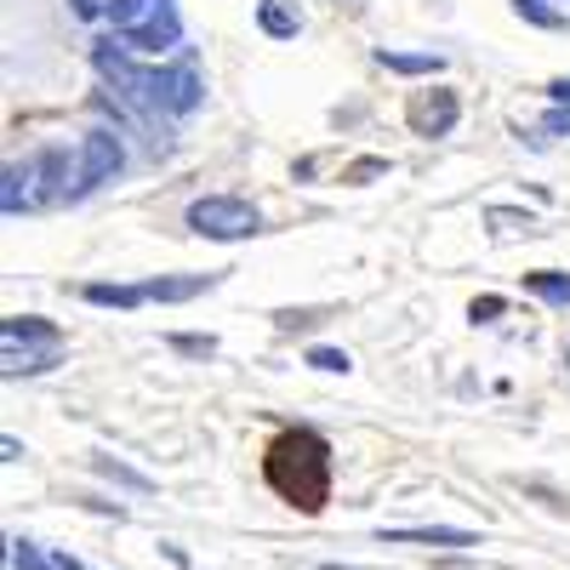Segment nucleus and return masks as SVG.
Instances as JSON below:
<instances>
[{
  "label": "nucleus",
  "instance_id": "nucleus-3",
  "mask_svg": "<svg viewBox=\"0 0 570 570\" xmlns=\"http://www.w3.org/2000/svg\"><path fill=\"white\" fill-rule=\"evenodd\" d=\"M188 228L195 234H206V240H252V234L263 228V212L252 206V200H240V195H206V200H195L188 206Z\"/></svg>",
  "mask_w": 570,
  "mask_h": 570
},
{
  "label": "nucleus",
  "instance_id": "nucleus-2",
  "mask_svg": "<svg viewBox=\"0 0 570 570\" xmlns=\"http://www.w3.org/2000/svg\"><path fill=\"white\" fill-rule=\"evenodd\" d=\"M263 480L274 485V497L297 513H320L331 497V445L314 428H279L263 451Z\"/></svg>",
  "mask_w": 570,
  "mask_h": 570
},
{
  "label": "nucleus",
  "instance_id": "nucleus-11",
  "mask_svg": "<svg viewBox=\"0 0 570 570\" xmlns=\"http://www.w3.org/2000/svg\"><path fill=\"white\" fill-rule=\"evenodd\" d=\"M257 23H263L274 40H297V29H303V18L292 12V0H263V7H257Z\"/></svg>",
  "mask_w": 570,
  "mask_h": 570
},
{
  "label": "nucleus",
  "instance_id": "nucleus-8",
  "mask_svg": "<svg viewBox=\"0 0 570 570\" xmlns=\"http://www.w3.org/2000/svg\"><path fill=\"white\" fill-rule=\"evenodd\" d=\"M46 200V183H40V166H7V183H0V212H29Z\"/></svg>",
  "mask_w": 570,
  "mask_h": 570
},
{
  "label": "nucleus",
  "instance_id": "nucleus-5",
  "mask_svg": "<svg viewBox=\"0 0 570 570\" xmlns=\"http://www.w3.org/2000/svg\"><path fill=\"white\" fill-rule=\"evenodd\" d=\"M405 120H411L416 137H445L462 120V98H456V91H445V86H428V91H416V98H411Z\"/></svg>",
  "mask_w": 570,
  "mask_h": 570
},
{
  "label": "nucleus",
  "instance_id": "nucleus-19",
  "mask_svg": "<svg viewBox=\"0 0 570 570\" xmlns=\"http://www.w3.org/2000/svg\"><path fill=\"white\" fill-rule=\"evenodd\" d=\"M171 348H183V354H217V337H177V331H171Z\"/></svg>",
  "mask_w": 570,
  "mask_h": 570
},
{
  "label": "nucleus",
  "instance_id": "nucleus-9",
  "mask_svg": "<svg viewBox=\"0 0 570 570\" xmlns=\"http://www.w3.org/2000/svg\"><path fill=\"white\" fill-rule=\"evenodd\" d=\"M212 285V274H177V279H149L142 292H149V303H188V297H200Z\"/></svg>",
  "mask_w": 570,
  "mask_h": 570
},
{
  "label": "nucleus",
  "instance_id": "nucleus-17",
  "mask_svg": "<svg viewBox=\"0 0 570 570\" xmlns=\"http://www.w3.org/2000/svg\"><path fill=\"white\" fill-rule=\"evenodd\" d=\"M513 12L525 23H537V29H564V12H553L548 0H513Z\"/></svg>",
  "mask_w": 570,
  "mask_h": 570
},
{
  "label": "nucleus",
  "instance_id": "nucleus-7",
  "mask_svg": "<svg viewBox=\"0 0 570 570\" xmlns=\"http://www.w3.org/2000/svg\"><path fill=\"white\" fill-rule=\"evenodd\" d=\"M383 542H422V548H473L480 531H462V525H383L376 531Z\"/></svg>",
  "mask_w": 570,
  "mask_h": 570
},
{
  "label": "nucleus",
  "instance_id": "nucleus-1",
  "mask_svg": "<svg viewBox=\"0 0 570 570\" xmlns=\"http://www.w3.org/2000/svg\"><path fill=\"white\" fill-rule=\"evenodd\" d=\"M91 63H98V75L126 98V115L137 126L188 120L206 104V80H200L195 52H183L171 69H137L131 58H120V40H98V46H91Z\"/></svg>",
  "mask_w": 570,
  "mask_h": 570
},
{
  "label": "nucleus",
  "instance_id": "nucleus-12",
  "mask_svg": "<svg viewBox=\"0 0 570 570\" xmlns=\"http://www.w3.org/2000/svg\"><path fill=\"white\" fill-rule=\"evenodd\" d=\"M80 297L98 303V308H137V303H149L142 285H80Z\"/></svg>",
  "mask_w": 570,
  "mask_h": 570
},
{
  "label": "nucleus",
  "instance_id": "nucleus-18",
  "mask_svg": "<svg viewBox=\"0 0 570 570\" xmlns=\"http://www.w3.org/2000/svg\"><path fill=\"white\" fill-rule=\"evenodd\" d=\"M308 365H320V371H348L354 360H348L343 348H308Z\"/></svg>",
  "mask_w": 570,
  "mask_h": 570
},
{
  "label": "nucleus",
  "instance_id": "nucleus-22",
  "mask_svg": "<svg viewBox=\"0 0 570 570\" xmlns=\"http://www.w3.org/2000/svg\"><path fill=\"white\" fill-rule=\"evenodd\" d=\"M69 7H75V18H80V23H91V18H104V7H98V0H69Z\"/></svg>",
  "mask_w": 570,
  "mask_h": 570
},
{
  "label": "nucleus",
  "instance_id": "nucleus-16",
  "mask_svg": "<svg viewBox=\"0 0 570 570\" xmlns=\"http://www.w3.org/2000/svg\"><path fill=\"white\" fill-rule=\"evenodd\" d=\"M98 473H104V480H115V485H126V491H137V497L155 491V480H142V473H131V468H120V462H109V456H98Z\"/></svg>",
  "mask_w": 570,
  "mask_h": 570
},
{
  "label": "nucleus",
  "instance_id": "nucleus-6",
  "mask_svg": "<svg viewBox=\"0 0 570 570\" xmlns=\"http://www.w3.org/2000/svg\"><path fill=\"white\" fill-rule=\"evenodd\" d=\"M177 35H183L177 7H171V0H155V12L142 18V23H131V29L120 35V46H131V52H171Z\"/></svg>",
  "mask_w": 570,
  "mask_h": 570
},
{
  "label": "nucleus",
  "instance_id": "nucleus-14",
  "mask_svg": "<svg viewBox=\"0 0 570 570\" xmlns=\"http://www.w3.org/2000/svg\"><path fill=\"white\" fill-rule=\"evenodd\" d=\"M7 343H58V325L35 320V314H12L7 320Z\"/></svg>",
  "mask_w": 570,
  "mask_h": 570
},
{
  "label": "nucleus",
  "instance_id": "nucleus-4",
  "mask_svg": "<svg viewBox=\"0 0 570 570\" xmlns=\"http://www.w3.org/2000/svg\"><path fill=\"white\" fill-rule=\"evenodd\" d=\"M120 171H126V142H120L115 131H104V126H91V131H86V142H80L75 177H69V200L91 195V188H104V183H109V177H120Z\"/></svg>",
  "mask_w": 570,
  "mask_h": 570
},
{
  "label": "nucleus",
  "instance_id": "nucleus-13",
  "mask_svg": "<svg viewBox=\"0 0 570 570\" xmlns=\"http://www.w3.org/2000/svg\"><path fill=\"white\" fill-rule=\"evenodd\" d=\"M383 69H394V75H440L445 69V58L440 52H371Z\"/></svg>",
  "mask_w": 570,
  "mask_h": 570
},
{
  "label": "nucleus",
  "instance_id": "nucleus-10",
  "mask_svg": "<svg viewBox=\"0 0 570 570\" xmlns=\"http://www.w3.org/2000/svg\"><path fill=\"white\" fill-rule=\"evenodd\" d=\"M525 292L542 297V303H553V308H564L570 303V274L564 268H531L525 274Z\"/></svg>",
  "mask_w": 570,
  "mask_h": 570
},
{
  "label": "nucleus",
  "instance_id": "nucleus-15",
  "mask_svg": "<svg viewBox=\"0 0 570 570\" xmlns=\"http://www.w3.org/2000/svg\"><path fill=\"white\" fill-rule=\"evenodd\" d=\"M149 12H155V0H109V7H104V18H115V29H120V35H126L131 23H142Z\"/></svg>",
  "mask_w": 570,
  "mask_h": 570
},
{
  "label": "nucleus",
  "instance_id": "nucleus-23",
  "mask_svg": "<svg viewBox=\"0 0 570 570\" xmlns=\"http://www.w3.org/2000/svg\"><path fill=\"white\" fill-rule=\"evenodd\" d=\"M548 98H559V104H570V80H548Z\"/></svg>",
  "mask_w": 570,
  "mask_h": 570
},
{
  "label": "nucleus",
  "instance_id": "nucleus-20",
  "mask_svg": "<svg viewBox=\"0 0 570 570\" xmlns=\"http://www.w3.org/2000/svg\"><path fill=\"white\" fill-rule=\"evenodd\" d=\"M542 131L548 137H570V109H548L542 115Z\"/></svg>",
  "mask_w": 570,
  "mask_h": 570
},
{
  "label": "nucleus",
  "instance_id": "nucleus-21",
  "mask_svg": "<svg viewBox=\"0 0 570 570\" xmlns=\"http://www.w3.org/2000/svg\"><path fill=\"white\" fill-rule=\"evenodd\" d=\"M468 314H473V320H497V314H502V297H480Z\"/></svg>",
  "mask_w": 570,
  "mask_h": 570
}]
</instances>
